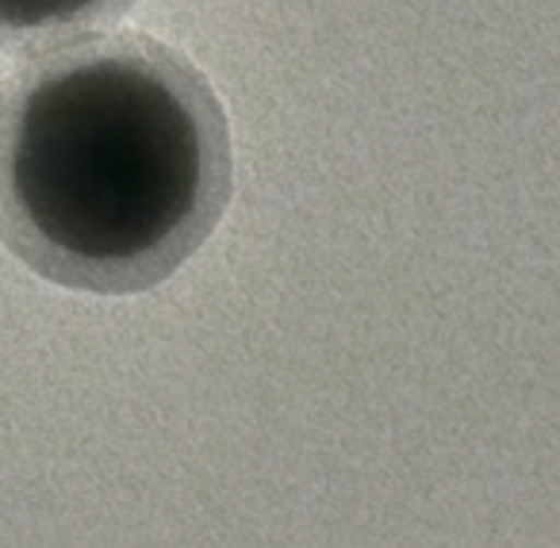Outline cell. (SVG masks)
<instances>
[{
    "mask_svg": "<svg viewBox=\"0 0 560 548\" xmlns=\"http://www.w3.org/2000/svg\"><path fill=\"white\" fill-rule=\"evenodd\" d=\"M231 200V116L173 43L89 32L0 78V246L35 277L154 292Z\"/></svg>",
    "mask_w": 560,
    "mask_h": 548,
    "instance_id": "6da1fadb",
    "label": "cell"
},
{
    "mask_svg": "<svg viewBox=\"0 0 560 548\" xmlns=\"http://www.w3.org/2000/svg\"><path fill=\"white\" fill-rule=\"evenodd\" d=\"M135 4L139 0H0V50L27 55L101 32Z\"/></svg>",
    "mask_w": 560,
    "mask_h": 548,
    "instance_id": "7a4b0ae2",
    "label": "cell"
}]
</instances>
